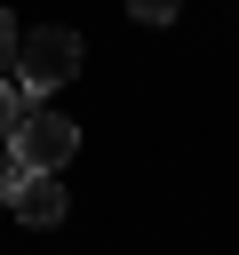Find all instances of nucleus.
I'll return each instance as SVG.
<instances>
[{"label":"nucleus","mask_w":239,"mask_h":255,"mask_svg":"<svg viewBox=\"0 0 239 255\" xmlns=\"http://www.w3.org/2000/svg\"><path fill=\"white\" fill-rule=\"evenodd\" d=\"M72 72H80V32H64V24L24 32V48H16V88H24V104L48 96V88H64Z\"/></svg>","instance_id":"1"},{"label":"nucleus","mask_w":239,"mask_h":255,"mask_svg":"<svg viewBox=\"0 0 239 255\" xmlns=\"http://www.w3.org/2000/svg\"><path fill=\"white\" fill-rule=\"evenodd\" d=\"M8 151H16V167H24V175H64V159L80 151V128H72L64 112H40V104H24V120H16Z\"/></svg>","instance_id":"2"},{"label":"nucleus","mask_w":239,"mask_h":255,"mask_svg":"<svg viewBox=\"0 0 239 255\" xmlns=\"http://www.w3.org/2000/svg\"><path fill=\"white\" fill-rule=\"evenodd\" d=\"M8 207H16L24 223H64V175H16Z\"/></svg>","instance_id":"3"},{"label":"nucleus","mask_w":239,"mask_h":255,"mask_svg":"<svg viewBox=\"0 0 239 255\" xmlns=\"http://www.w3.org/2000/svg\"><path fill=\"white\" fill-rule=\"evenodd\" d=\"M16 120H24V88H16V72H0V143L16 135Z\"/></svg>","instance_id":"4"},{"label":"nucleus","mask_w":239,"mask_h":255,"mask_svg":"<svg viewBox=\"0 0 239 255\" xmlns=\"http://www.w3.org/2000/svg\"><path fill=\"white\" fill-rule=\"evenodd\" d=\"M175 8H183V0H127L135 24H175Z\"/></svg>","instance_id":"5"},{"label":"nucleus","mask_w":239,"mask_h":255,"mask_svg":"<svg viewBox=\"0 0 239 255\" xmlns=\"http://www.w3.org/2000/svg\"><path fill=\"white\" fill-rule=\"evenodd\" d=\"M16 48H24V32H16V16L0 8V72H16Z\"/></svg>","instance_id":"6"},{"label":"nucleus","mask_w":239,"mask_h":255,"mask_svg":"<svg viewBox=\"0 0 239 255\" xmlns=\"http://www.w3.org/2000/svg\"><path fill=\"white\" fill-rule=\"evenodd\" d=\"M16 175H24V167H16V151L0 143V207H8V191H16Z\"/></svg>","instance_id":"7"}]
</instances>
